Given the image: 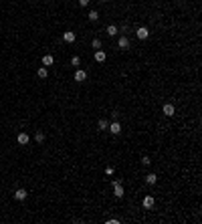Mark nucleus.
Returning a JSON list of instances; mask_svg holds the SVG:
<instances>
[{
	"instance_id": "nucleus-1",
	"label": "nucleus",
	"mask_w": 202,
	"mask_h": 224,
	"mask_svg": "<svg viewBox=\"0 0 202 224\" xmlns=\"http://www.w3.org/2000/svg\"><path fill=\"white\" fill-rule=\"evenodd\" d=\"M123 186H121V180H115L113 182V196L115 198H123Z\"/></svg>"
},
{
	"instance_id": "nucleus-2",
	"label": "nucleus",
	"mask_w": 202,
	"mask_h": 224,
	"mask_svg": "<svg viewBox=\"0 0 202 224\" xmlns=\"http://www.w3.org/2000/svg\"><path fill=\"white\" fill-rule=\"evenodd\" d=\"M162 113L166 117H174V113H176V107L172 105V103H166L164 107H162Z\"/></svg>"
},
{
	"instance_id": "nucleus-3",
	"label": "nucleus",
	"mask_w": 202,
	"mask_h": 224,
	"mask_svg": "<svg viewBox=\"0 0 202 224\" xmlns=\"http://www.w3.org/2000/svg\"><path fill=\"white\" fill-rule=\"evenodd\" d=\"M135 36H137V39H140V41H146V39H148L150 36V30L146 26H140L137 28V30H135Z\"/></svg>"
},
{
	"instance_id": "nucleus-4",
	"label": "nucleus",
	"mask_w": 202,
	"mask_h": 224,
	"mask_svg": "<svg viewBox=\"0 0 202 224\" xmlns=\"http://www.w3.org/2000/svg\"><path fill=\"white\" fill-rule=\"evenodd\" d=\"M109 133H113V135H119V133H121V125H119V123H117V121H113V123H109Z\"/></svg>"
},
{
	"instance_id": "nucleus-5",
	"label": "nucleus",
	"mask_w": 202,
	"mask_h": 224,
	"mask_svg": "<svg viewBox=\"0 0 202 224\" xmlns=\"http://www.w3.org/2000/svg\"><path fill=\"white\" fill-rule=\"evenodd\" d=\"M85 79H87V73H85L83 69H77V71H75V81H77V83H83Z\"/></svg>"
},
{
	"instance_id": "nucleus-6",
	"label": "nucleus",
	"mask_w": 202,
	"mask_h": 224,
	"mask_svg": "<svg viewBox=\"0 0 202 224\" xmlns=\"http://www.w3.org/2000/svg\"><path fill=\"white\" fill-rule=\"evenodd\" d=\"M27 196H28V192L24 190V188H18V190L14 192V198H16V200H20V202H22V200H27Z\"/></svg>"
},
{
	"instance_id": "nucleus-7",
	"label": "nucleus",
	"mask_w": 202,
	"mask_h": 224,
	"mask_svg": "<svg viewBox=\"0 0 202 224\" xmlns=\"http://www.w3.org/2000/svg\"><path fill=\"white\" fill-rule=\"evenodd\" d=\"M144 208H146V210H150V208H154V204H156V200H154V196H146L144 198Z\"/></svg>"
},
{
	"instance_id": "nucleus-8",
	"label": "nucleus",
	"mask_w": 202,
	"mask_h": 224,
	"mask_svg": "<svg viewBox=\"0 0 202 224\" xmlns=\"http://www.w3.org/2000/svg\"><path fill=\"white\" fill-rule=\"evenodd\" d=\"M75 39H77V36H75L73 30H67V33H63V41H65V42H75Z\"/></svg>"
},
{
	"instance_id": "nucleus-9",
	"label": "nucleus",
	"mask_w": 202,
	"mask_h": 224,
	"mask_svg": "<svg viewBox=\"0 0 202 224\" xmlns=\"http://www.w3.org/2000/svg\"><path fill=\"white\" fill-rule=\"evenodd\" d=\"M117 47H119V48H129V39H128V36H119Z\"/></svg>"
},
{
	"instance_id": "nucleus-10",
	"label": "nucleus",
	"mask_w": 202,
	"mask_h": 224,
	"mask_svg": "<svg viewBox=\"0 0 202 224\" xmlns=\"http://www.w3.org/2000/svg\"><path fill=\"white\" fill-rule=\"evenodd\" d=\"M16 142H18L20 145H27V143H28V133H24V131H22V133H18Z\"/></svg>"
},
{
	"instance_id": "nucleus-11",
	"label": "nucleus",
	"mask_w": 202,
	"mask_h": 224,
	"mask_svg": "<svg viewBox=\"0 0 202 224\" xmlns=\"http://www.w3.org/2000/svg\"><path fill=\"white\" fill-rule=\"evenodd\" d=\"M146 182H148L150 186H156V184H158V176H156V174H148V176H146Z\"/></svg>"
},
{
	"instance_id": "nucleus-12",
	"label": "nucleus",
	"mask_w": 202,
	"mask_h": 224,
	"mask_svg": "<svg viewBox=\"0 0 202 224\" xmlns=\"http://www.w3.org/2000/svg\"><path fill=\"white\" fill-rule=\"evenodd\" d=\"M105 57H107V54L97 48V53H95V61H97V63H103V61H105Z\"/></svg>"
},
{
	"instance_id": "nucleus-13",
	"label": "nucleus",
	"mask_w": 202,
	"mask_h": 224,
	"mask_svg": "<svg viewBox=\"0 0 202 224\" xmlns=\"http://www.w3.org/2000/svg\"><path fill=\"white\" fill-rule=\"evenodd\" d=\"M53 63H55L53 54H45V57H43V65H45V67H49V65H53Z\"/></svg>"
},
{
	"instance_id": "nucleus-14",
	"label": "nucleus",
	"mask_w": 202,
	"mask_h": 224,
	"mask_svg": "<svg viewBox=\"0 0 202 224\" xmlns=\"http://www.w3.org/2000/svg\"><path fill=\"white\" fill-rule=\"evenodd\" d=\"M87 18L91 22H95V20H99V12H97V10H91V12L87 14Z\"/></svg>"
},
{
	"instance_id": "nucleus-15",
	"label": "nucleus",
	"mask_w": 202,
	"mask_h": 224,
	"mask_svg": "<svg viewBox=\"0 0 202 224\" xmlns=\"http://www.w3.org/2000/svg\"><path fill=\"white\" fill-rule=\"evenodd\" d=\"M97 127H99L101 131H105V129L109 127V121H107V119H99V123H97Z\"/></svg>"
},
{
	"instance_id": "nucleus-16",
	"label": "nucleus",
	"mask_w": 202,
	"mask_h": 224,
	"mask_svg": "<svg viewBox=\"0 0 202 224\" xmlns=\"http://www.w3.org/2000/svg\"><path fill=\"white\" fill-rule=\"evenodd\" d=\"M107 34H109V36H115V34H117V26H115V24H109V26H107Z\"/></svg>"
},
{
	"instance_id": "nucleus-17",
	"label": "nucleus",
	"mask_w": 202,
	"mask_h": 224,
	"mask_svg": "<svg viewBox=\"0 0 202 224\" xmlns=\"http://www.w3.org/2000/svg\"><path fill=\"white\" fill-rule=\"evenodd\" d=\"M39 77H40V79H47V77H49L47 67H40V69H39Z\"/></svg>"
},
{
	"instance_id": "nucleus-18",
	"label": "nucleus",
	"mask_w": 202,
	"mask_h": 224,
	"mask_svg": "<svg viewBox=\"0 0 202 224\" xmlns=\"http://www.w3.org/2000/svg\"><path fill=\"white\" fill-rule=\"evenodd\" d=\"M34 139H36V143H43V142H45V133H43V131H36Z\"/></svg>"
},
{
	"instance_id": "nucleus-19",
	"label": "nucleus",
	"mask_w": 202,
	"mask_h": 224,
	"mask_svg": "<svg viewBox=\"0 0 202 224\" xmlns=\"http://www.w3.org/2000/svg\"><path fill=\"white\" fill-rule=\"evenodd\" d=\"M113 172H115L113 166H107V168H105V174H107V176H113Z\"/></svg>"
},
{
	"instance_id": "nucleus-20",
	"label": "nucleus",
	"mask_w": 202,
	"mask_h": 224,
	"mask_svg": "<svg viewBox=\"0 0 202 224\" xmlns=\"http://www.w3.org/2000/svg\"><path fill=\"white\" fill-rule=\"evenodd\" d=\"M93 48H101V41H99V39H93Z\"/></svg>"
},
{
	"instance_id": "nucleus-21",
	"label": "nucleus",
	"mask_w": 202,
	"mask_h": 224,
	"mask_svg": "<svg viewBox=\"0 0 202 224\" xmlns=\"http://www.w3.org/2000/svg\"><path fill=\"white\" fill-rule=\"evenodd\" d=\"M79 57H73V59H71V65H75V67H77V65H79Z\"/></svg>"
},
{
	"instance_id": "nucleus-22",
	"label": "nucleus",
	"mask_w": 202,
	"mask_h": 224,
	"mask_svg": "<svg viewBox=\"0 0 202 224\" xmlns=\"http://www.w3.org/2000/svg\"><path fill=\"white\" fill-rule=\"evenodd\" d=\"M141 163H144V166H150L152 162H150V157H141Z\"/></svg>"
},
{
	"instance_id": "nucleus-23",
	"label": "nucleus",
	"mask_w": 202,
	"mask_h": 224,
	"mask_svg": "<svg viewBox=\"0 0 202 224\" xmlns=\"http://www.w3.org/2000/svg\"><path fill=\"white\" fill-rule=\"evenodd\" d=\"M107 222H109V224H119V220H117V218H109Z\"/></svg>"
},
{
	"instance_id": "nucleus-24",
	"label": "nucleus",
	"mask_w": 202,
	"mask_h": 224,
	"mask_svg": "<svg viewBox=\"0 0 202 224\" xmlns=\"http://www.w3.org/2000/svg\"><path fill=\"white\" fill-rule=\"evenodd\" d=\"M89 2H91V0H79V4H81V6H87Z\"/></svg>"
},
{
	"instance_id": "nucleus-25",
	"label": "nucleus",
	"mask_w": 202,
	"mask_h": 224,
	"mask_svg": "<svg viewBox=\"0 0 202 224\" xmlns=\"http://www.w3.org/2000/svg\"><path fill=\"white\" fill-rule=\"evenodd\" d=\"M99 2H107V0H99Z\"/></svg>"
}]
</instances>
